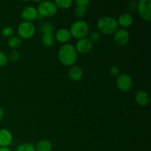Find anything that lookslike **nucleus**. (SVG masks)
Here are the masks:
<instances>
[{
    "label": "nucleus",
    "mask_w": 151,
    "mask_h": 151,
    "mask_svg": "<svg viewBox=\"0 0 151 151\" xmlns=\"http://www.w3.org/2000/svg\"><path fill=\"white\" fill-rule=\"evenodd\" d=\"M69 76L72 81L78 82L83 77V72L80 66H72L69 71Z\"/></svg>",
    "instance_id": "obj_12"
},
{
    "label": "nucleus",
    "mask_w": 151,
    "mask_h": 151,
    "mask_svg": "<svg viewBox=\"0 0 151 151\" xmlns=\"http://www.w3.org/2000/svg\"><path fill=\"white\" fill-rule=\"evenodd\" d=\"M134 19L132 16L129 13H122L119 16L117 20L118 25L123 27H128L133 24Z\"/></svg>",
    "instance_id": "obj_15"
},
{
    "label": "nucleus",
    "mask_w": 151,
    "mask_h": 151,
    "mask_svg": "<svg viewBox=\"0 0 151 151\" xmlns=\"http://www.w3.org/2000/svg\"><path fill=\"white\" fill-rule=\"evenodd\" d=\"M100 33L97 31H94V32H91L89 35V38L88 39L91 41V42H97L100 40Z\"/></svg>",
    "instance_id": "obj_25"
},
{
    "label": "nucleus",
    "mask_w": 151,
    "mask_h": 151,
    "mask_svg": "<svg viewBox=\"0 0 151 151\" xmlns=\"http://www.w3.org/2000/svg\"><path fill=\"white\" fill-rule=\"evenodd\" d=\"M16 151H35V149L30 143H22L18 146Z\"/></svg>",
    "instance_id": "obj_21"
},
{
    "label": "nucleus",
    "mask_w": 151,
    "mask_h": 151,
    "mask_svg": "<svg viewBox=\"0 0 151 151\" xmlns=\"http://www.w3.org/2000/svg\"><path fill=\"white\" fill-rule=\"evenodd\" d=\"M75 13L78 17L82 18L86 16L87 13L86 6L83 5H77L75 9Z\"/></svg>",
    "instance_id": "obj_20"
},
{
    "label": "nucleus",
    "mask_w": 151,
    "mask_h": 151,
    "mask_svg": "<svg viewBox=\"0 0 151 151\" xmlns=\"http://www.w3.org/2000/svg\"><path fill=\"white\" fill-rule=\"evenodd\" d=\"M3 116H4V111H3L2 109L0 108V120H1V119L3 118Z\"/></svg>",
    "instance_id": "obj_30"
},
{
    "label": "nucleus",
    "mask_w": 151,
    "mask_h": 151,
    "mask_svg": "<svg viewBox=\"0 0 151 151\" xmlns=\"http://www.w3.org/2000/svg\"><path fill=\"white\" fill-rule=\"evenodd\" d=\"M22 17L24 22H31L38 18V13L37 9L32 6H27L24 7L22 11Z\"/></svg>",
    "instance_id": "obj_10"
},
{
    "label": "nucleus",
    "mask_w": 151,
    "mask_h": 151,
    "mask_svg": "<svg viewBox=\"0 0 151 151\" xmlns=\"http://www.w3.org/2000/svg\"><path fill=\"white\" fill-rule=\"evenodd\" d=\"M0 151H12L8 147H0Z\"/></svg>",
    "instance_id": "obj_29"
},
{
    "label": "nucleus",
    "mask_w": 151,
    "mask_h": 151,
    "mask_svg": "<svg viewBox=\"0 0 151 151\" xmlns=\"http://www.w3.org/2000/svg\"><path fill=\"white\" fill-rule=\"evenodd\" d=\"M54 2L57 7H60L62 9L69 8L73 4L72 0H55Z\"/></svg>",
    "instance_id": "obj_19"
},
{
    "label": "nucleus",
    "mask_w": 151,
    "mask_h": 151,
    "mask_svg": "<svg viewBox=\"0 0 151 151\" xmlns=\"http://www.w3.org/2000/svg\"><path fill=\"white\" fill-rule=\"evenodd\" d=\"M58 58L62 64L70 66L75 64L78 60V52L72 44H65L58 51Z\"/></svg>",
    "instance_id": "obj_1"
},
{
    "label": "nucleus",
    "mask_w": 151,
    "mask_h": 151,
    "mask_svg": "<svg viewBox=\"0 0 151 151\" xmlns=\"http://www.w3.org/2000/svg\"><path fill=\"white\" fill-rule=\"evenodd\" d=\"M52 143L47 139H42L38 142L35 145V151H51Z\"/></svg>",
    "instance_id": "obj_16"
},
{
    "label": "nucleus",
    "mask_w": 151,
    "mask_h": 151,
    "mask_svg": "<svg viewBox=\"0 0 151 151\" xmlns=\"http://www.w3.org/2000/svg\"><path fill=\"white\" fill-rule=\"evenodd\" d=\"M116 85L118 88L122 91H128L133 86L132 78L126 73L120 74L116 78Z\"/></svg>",
    "instance_id": "obj_7"
},
{
    "label": "nucleus",
    "mask_w": 151,
    "mask_h": 151,
    "mask_svg": "<svg viewBox=\"0 0 151 151\" xmlns=\"http://www.w3.org/2000/svg\"><path fill=\"white\" fill-rule=\"evenodd\" d=\"M109 73L112 77H116L117 78L120 75V69L116 66H113L109 69Z\"/></svg>",
    "instance_id": "obj_27"
},
{
    "label": "nucleus",
    "mask_w": 151,
    "mask_h": 151,
    "mask_svg": "<svg viewBox=\"0 0 151 151\" xmlns=\"http://www.w3.org/2000/svg\"><path fill=\"white\" fill-rule=\"evenodd\" d=\"M137 9L142 19L150 22L151 19V0H140L137 4Z\"/></svg>",
    "instance_id": "obj_6"
},
{
    "label": "nucleus",
    "mask_w": 151,
    "mask_h": 151,
    "mask_svg": "<svg viewBox=\"0 0 151 151\" xmlns=\"http://www.w3.org/2000/svg\"><path fill=\"white\" fill-rule=\"evenodd\" d=\"M88 31H89V27H88V23L83 20H78L74 22L69 29L71 36H73L77 39L85 38L88 34Z\"/></svg>",
    "instance_id": "obj_3"
},
{
    "label": "nucleus",
    "mask_w": 151,
    "mask_h": 151,
    "mask_svg": "<svg viewBox=\"0 0 151 151\" xmlns=\"http://www.w3.org/2000/svg\"><path fill=\"white\" fill-rule=\"evenodd\" d=\"M92 47V42L86 38L79 39L75 44V50H76L77 52H79L81 54L88 53L91 51Z\"/></svg>",
    "instance_id": "obj_9"
},
{
    "label": "nucleus",
    "mask_w": 151,
    "mask_h": 151,
    "mask_svg": "<svg viewBox=\"0 0 151 151\" xmlns=\"http://www.w3.org/2000/svg\"><path fill=\"white\" fill-rule=\"evenodd\" d=\"M55 41V37L53 32L43 34L42 38H41V42L44 46L47 47H52L54 45Z\"/></svg>",
    "instance_id": "obj_17"
},
{
    "label": "nucleus",
    "mask_w": 151,
    "mask_h": 151,
    "mask_svg": "<svg viewBox=\"0 0 151 151\" xmlns=\"http://www.w3.org/2000/svg\"><path fill=\"white\" fill-rule=\"evenodd\" d=\"M13 135L7 129L3 128L0 130V147H7L12 144Z\"/></svg>",
    "instance_id": "obj_11"
},
{
    "label": "nucleus",
    "mask_w": 151,
    "mask_h": 151,
    "mask_svg": "<svg viewBox=\"0 0 151 151\" xmlns=\"http://www.w3.org/2000/svg\"><path fill=\"white\" fill-rule=\"evenodd\" d=\"M77 5H83V6H88L90 4L89 0H77L75 1Z\"/></svg>",
    "instance_id": "obj_28"
},
{
    "label": "nucleus",
    "mask_w": 151,
    "mask_h": 151,
    "mask_svg": "<svg viewBox=\"0 0 151 151\" xmlns=\"http://www.w3.org/2000/svg\"><path fill=\"white\" fill-rule=\"evenodd\" d=\"M135 100L140 106H146L149 103V95L145 91H138L136 93Z\"/></svg>",
    "instance_id": "obj_14"
},
{
    "label": "nucleus",
    "mask_w": 151,
    "mask_h": 151,
    "mask_svg": "<svg viewBox=\"0 0 151 151\" xmlns=\"http://www.w3.org/2000/svg\"><path fill=\"white\" fill-rule=\"evenodd\" d=\"M130 39L129 32L125 29H119L115 31L114 34V40L119 46H125Z\"/></svg>",
    "instance_id": "obj_8"
},
{
    "label": "nucleus",
    "mask_w": 151,
    "mask_h": 151,
    "mask_svg": "<svg viewBox=\"0 0 151 151\" xmlns=\"http://www.w3.org/2000/svg\"><path fill=\"white\" fill-rule=\"evenodd\" d=\"M1 34L4 38H10L14 34V29L10 27H6L1 29Z\"/></svg>",
    "instance_id": "obj_23"
},
{
    "label": "nucleus",
    "mask_w": 151,
    "mask_h": 151,
    "mask_svg": "<svg viewBox=\"0 0 151 151\" xmlns=\"http://www.w3.org/2000/svg\"><path fill=\"white\" fill-rule=\"evenodd\" d=\"M58 7L55 2L51 1H40L38 6V16L41 17H50L57 13Z\"/></svg>",
    "instance_id": "obj_4"
},
{
    "label": "nucleus",
    "mask_w": 151,
    "mask_h": 151,
    "mask_svg": "<svg viewBox=\"0 0 151 151\" xmlns=\"http://www.w3.org/2000/svg\"><path fill=\"white\" fill-rule=\"evenodd\" d=\"M7 56V58H8V60H10L12 62H15L19 60V57H20V55H19V52L17 50H13L8 53V55Z\"/></svg>",
    "instance_id": "obj_24"
},
{
    "label": "nucleus",
    "mask_w": 151,
    "mask_h": 151,
    "mask_svg": "<svg viewBox=\"0 0 151 151\" xmlns=\"http://www.w3.org/2000/svg\"><path fill=\"white\" fill-rule=\"evenodd\" d=\"M8 62V58H7V55L3 52L0 51V67L4 66Z\"/></svg>",
    "instance_id": "obj_26"
},
{
    "label": "nucleus",
    "mask_w": 151,
    "mask_h": 151,
    "mask_svg": "<svg viewBox=\"0 0 151 151\" xmlns=\"http://www.w3.org/2000/svg\"><path fill=\"white\" fill-rule=\"evenodd\" d=\"M54 31V26L52 23L47 22V23H44L41 25V32L43 34L45 33H51Z\"/></svg>",
    "instance_id": "obj_22"
},
{
    "label": "nucleus",
    "mask_w": 151,
    "mask_h": 151,
    "mask_svg": "<svg viewBox=\"0 0 151 151\" xmlns=\"http://www.w3.org/2000/svg\"><path fill=\"white\" fill-rule=\"evenodd\" d=\"M55 37L58 42L66 43L70 39L71 34L69 29L66 28H60L56 32Z\"/></svg>",
    "instance_id": "obj_13"
},
{
    "label": "nucleus",
    "mask_w": 151,
    "mask_h": 151,
    "mask_svg": "<svg viewBox=\"0 0 151 151\" xmlns=\"http://www.w3.org/2000/svg\"><path fill=\"white\" fill-rule=\"evenodd\" d=\"M35 32V27L32 22H22L18 27V35L19 38L29 39L32 38Z\"/></svg>",
    "instance_id": "obj_5"
},
{
    "label": "nucleus",
    "mask_w": 151,
    "mask_h": 151,
    "mask_svg": "<svg viewBox=\"0 0 151 151\" xmlns=\"http://www.w3.org/2000/svg\"><path fill=\"white\" fill-rule=\"evenodd\" d=\"M21 44H22L21 38L19 36H16V35H13L10 38H9L8 41H7L8 46L13 50L17 49L21 45Z\"/></svg>",
    "instance_id": "obj_18"
},
{
    "label": "nucleus",
    "mask_w": 151,
    "mask_h": 151,
    "mask_svg": "<svg viewBox=\"0 0 151 151\" xmlns=\"http://www.w3.org/2000/svg\"><path fill=\"white\" fill-rule=\"evenodd\" d=\"M97 29L100 32L105 35H110L114 33L117 29V21L111 16H104L100 18L97 24Z\"/></svg>",
    "instance_id": "obj_2"
}]
</instances>
